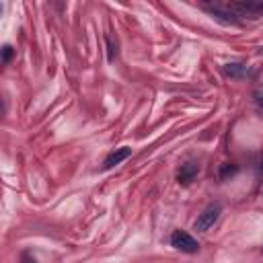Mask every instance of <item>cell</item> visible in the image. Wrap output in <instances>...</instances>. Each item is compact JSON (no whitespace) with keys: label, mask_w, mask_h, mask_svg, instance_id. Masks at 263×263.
I'll return each instance as SVG.
<instances>
[{"label":"cell","mask_w":263,"mask_h":263,"mask_svg":"<svg viewBox=\"0 0 263 263\" xmlns=\"http://www.w3.org/2000/svg\"><path fill=\"white\" fill-rule=\"evenodd\" d=\"M21 263H37V261H35V257H31L29 253H25V255H23V261H21Z\"/></svg>","instance_id":"obj_11"},{"label":"cell","mask_w":263,"mask_h":263,"mask_svg":"<svg viewBox=\"0 0 263 263\" xmlns=\"http://www.w3.org/2000/svg\"><path fill=\"white\" fill-rule=\"evenodd\" d=\"M10 58H12V47L10 45H4L2 47V64H8Z\"/></svg>","instance_id":"obj_9"},{"label":"cell","mask_w":263,"mask_h":263,"mask_svg":"<svg viewBox=\"0 0 263 263\" xmlns=\"http://www.w3.org/2000/svg\"><path fill=\"white\" fill-rule=\"evenodd\" d=\"M171 245H173L177 251H183V253H197V251H199V242H197L191 234H187V232H183V230H175V232L171 234Z\"/></svg>","instance_id":"obj_3"},{"label":"cell","mask_w":263,"mask_h":263,"mask_svg":"<svg viewBox=\"0 0 263 263\" xmlns=\"http://www.w3.org/2000/svg\"><path fill=\"white\" fill-rule=\"evenodd\" d=\"M199 173V164L197 162H193V160H187L185 164H181V168L177 171V179H179V183H183V185H189L193 179H195V175Z\"/></svg>","instance_id":"obj_4"},{"label":"cell","mask_w":263,"mask_h":263,"mask_svg":"<svg viewBox=\"0 0 263 263\" xmlns=\"http://www.w3.org/2000/svg\"><path fill=\"white\" fill-rule=\"evenodd\" d=\"M253 99H255V103L263 109V88H257V90L253 92Z\"/></svg>","instance_id":"obj_10"},{"label":"cell","mask_w":263,"mask_h":263,"mask_svg":"<svg viewBox=\"0 0 263 263\" xmlns=\"http://www.w3.org/2000/svg\"><path fill=\"white\" fill-rule=\"evenodd\" d=\"M226 10H230L232 14H249V16H259L263 14V0H238V2H228L224 4Z\"/></svg>","instance_id":"obj_1"},{"label":"cell","mask_w":263,"mask_h":263,"mask_svg":"<svg viewBox=\"0 0 263 263\" xmlns=\"http://www.w3.org/2000/svg\"><path fill=\"white\" fill-rule=\"evenodd\" d=\"M236 171H238V166H236V164L226 162V164H222V166H220V179H222V181H226V179H228V177H232Z\"/></svg>","instance_id":"obj_7"},{"label":"cell","mask_w":263,"mask_h":263,"mask_svg":"<svg viewBox=\"0 0 263 263\" xmlns=\"http://www.w3.org/2000/svg\"><path fill=\"white\" fill-rule=\"evenodd\" d=\"M224 72H226L230 78H245V76H249V74H251L249 66H245V64H238V62L226 64V66H224Z\"/></svg>","instance_id":"obj_6"},{"label":"cell","mask_w":263,"mask_h":263,"mask_svg":"<svg viewBox=\"0 0 263 263\" xmlns=\"http://www.w3.org/2000/svg\"><path fill=\"white\" fill-rule=\"evenodd\" d=\"M220 214H222V205L218 203V201H214V203H210L199 216H197V220H195V224H193V228L197 230V232H205L208 228H212L216 222H218V218H220Z\"/></svg>","instance_id":"obj_2"},{"label":"cell","mask_w":263,"mask_h":263,"mask_svg":"<svg viewBox=\"0 0 263 263\" xmlns=\"http://www.w3.org/2000/svg\"><path fill=\"white\" fill-rule=\"evenodd\" d=\"M107 53H109V62H113L117 55V45H113L111 37H107Z\"/></svg>","instance_id":"obj_8"},{"label":"cell","mask_w":263,"mask_h":263,"mask_svg":"<svg viewBox=\"0 0 263 263\" xmlns=\"http://www.w3.org/2000/svg\"><path fill=\"white\" fill-rule=\"evenodd\" d=\"M132 156V148H127V146H123V148H117L115 152H111L107 158H105V164H103V168H113L115 164H119L121 160H125V158H129Z\"/></svg>","instance_id":"obj_5"}]
</instances>
